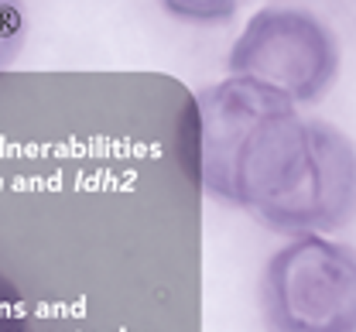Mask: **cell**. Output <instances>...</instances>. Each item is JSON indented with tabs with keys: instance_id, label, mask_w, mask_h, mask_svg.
I'll return each instance as SVG.
<instances>
[{
	"instance_id": "obj_1",
	"label": "cell",
	"mask_w": 356,
	"mask_h": 332,
	"mask_svg": "<svg viewBox=\"0 0 356 332\" xmlns=\"http://www.w3.org/2000/svg\"><path fill=\"white\" fill-rule=\"evenodd\" d=\"M226 206L284 237L336 233L356 219V144L336 124L277 103L233 158Z\"/></svg>"
},
{
	"instance_id": "obj_2",
	"label": "cell",
	"mask_w": 356,
	"mask_h": 332,
	"mask_svg": "<svg viewBox=\"0 0 356 332\" xmlns=\"http://www.w3.org/2000/svg\"><path fill=\"white\" fill-rule=\"evenodd\" d=\"M267 332H356V247L322 233L291 237L261 274Z\"/></svg>"
},
{
	"instance_id": "obj_3",
	"label": "cell",
	"mask_w": 356,
	"mask_h": 332,
	"mask_svg": "<svg viewBox=\"0 0 356 332\" xmlns=\"http://www.w3.org/2000/svg\"><path fill=\"white\" fill-rule=\"evenodd\" d=\"M343 55L332 28L305 7L257 10L226 55L229 76L261 83L295 106L318 103L332 90Z\"/></svg>"
},
{
	"instance_id": "obj_4",
	"label": "cell",
	"mask_w": 356,
	"mask_h": 332,
	"mask_svg": "<svg viewBox=\"0 0 356 332\" xmlns=\"http://www.w3.org/2000/svg\"><path fill=\"white\" fill-rule=\"evenodd\" d=\"M277 103H291L284 96L270 93L261 83L226 76L192 96V131H195V175L199 185L213 199L226 202L229 172L240 144L257 127V120L270 113Z\"/></svg>"
},
{
	"instance_id": "obj_5",
	"label": "cell",
	"mask_w": 356,
	"mask_h": 332,
	"mask_svg": "<svg viewBox=\"0 0 356 332\" xmlns=\"http://www.w3.org/2000/svg\"><path fill=\"white\" fill-rule=\"evenodd\" d=\"M31 326H35V305L28 288L0 267V332H31Z\"/></svg>"
},
{
	"instance_id": "obj_6",
	"label": "cell",
	"mask_w": 356,
	"mask_h": 332,
	"mask_svg": "<svg viewBox=\"0 0 356 332\" xmlns=\"http://www.w3.org/2000/svg\"><path fill=\"white\" fill-rule=\"evenodd\" d=\"M161 10L168 17H175L181 24H199V28H209V24H226L233 21V14L240 10L243 0H158Z\"/></svg>"
},
{
	"instance_id": "obj_7",
	"label": "cell",
	"mask_w": 356,
	"mask_h": 332,
	"mask_svg": "<svg viewBox=\"0 0 356 332\" xmlns=\"http://www.w3.org/2000/svg\"><path fill=\"white\" fill-rule=\"evenodd\" d=\"M28 38V7L24 0H0V72L14 65Z\"/></svg>"
}]
</instances>
